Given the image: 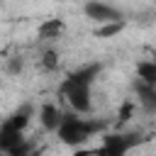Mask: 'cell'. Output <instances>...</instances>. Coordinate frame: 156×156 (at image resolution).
I'll use <instances>...</instances> for the list:
<instances>
[{
    "mask_svg": "<svg viewBox=\"0 0 156 156\" xmlns=\"http://www.w3.org/2000/svg\"><path fill=\"white\" fill-rule=\"evenodd\" d=\"M98 129H100L98 122H85V119H80V117L63 115V119H61V124H58L56 132H58V139H61L63 144L78 146V144H83L85 139H90Z\"/></svg>",
    "mask_w": 156,
    "mask_h": 156,
    "instance_id": "obj_1",
    "label": "cell"
},
{
    "mask_svg": "<svg viewBox=\"0 0 156 156\" xmlns=\"http://www.w3.org/2000/svg\"><path fill=\"white\" fill-rule=\"evenodd\" d=\"M136 141H139L136 134H105L102 151H105V156H124Z\"/></svg>",
    "mask_w": 156,
    "mask_h": 156,
    "instance_id": "obj_2",
    "label": "cell"
},
{
    "mask_svg": "<svg viewBox=\"0 0 156 156\" xmlns=\"http://www.w3.org/2000/svg\"><path fill=\"white\" fill-rule=\"evenodd\" d=\"M61 93L68 98V102H71L73 110L90 112V85H73V88H66Z\"/></svg>",
    "mask_w": 156,
    "mask_h": 156,
    "instance_id": "obj_3",
    "label": "cell"
},
{
    "mask_svg": "<svg viewBox=\"0 0 156 156\" xmlns=\"http://www.w3.org/2000/svg\"><path fill=\"white\" fill-rule=\"evenodd\" d=\"M98 73H100V66H85V68H78L76 73H71L66 80H63V85H61V90H66V88H73V85H90L95 78H98Z\"/></svg>",
    "mask_w": 156,
    "mask_h": 156,
    "instance_id": "obj_4",
    "label": "cell"
},
{
    "mask_svg": "<svg viewBox=\"0 0 156 156\" xmlns=\"http://www.w3.org/2000/svg\"><path fill=\"white\" fill-rule=\"evenodd\" d=\"M85 15L98 20V22H119V12L117 10H112V7L102 5V2H95V0L85 5Z\"/></svg>",
    "mask_w": 156,
    "mask_h": 156,
    "instance_id": "obj_5",
    "label": "cell"
},
{
    "mask_svg": "<svg viewBox=\"0 0 156 156\" xmlns=\"http://www.w3.org/2000/svg\"><path fill=\"white\" fill-rule=\"evenodd\" d=\"M22 141H24V139H22V132L15 129L10 122H5V124H2V132H0V146H2V151L10 154V151H15Z\"/></svg>",
    "mask_w": 156,
    "mask_h": 156,
    "instance_id": "obj_6",
    "label": "cell"
},
{
    "mask_svg": "<svg viewBox=\"0 0 156 156\" xmlns=\"http://www.w3.org/2000/svg\"><path fill=\"white\" fill-rule=\"evenodd\" d=\"M136 93H139V100H141L144 110L154 112V110H156V85H154V83L141 80V83L136 85Z\"/></svg>",
    "mask_w": 156,
    "mask_h": 156,
    "instance_id": "obj_7",
    "label": "cell"
},
{
    "mask_svg": "<svg viewBox=\"0 0 156 156\" xmlns=\"http://www.w3.org/2000/svg\"><path fill=\"white\" fill-rule=\"evenodd\" d=\"M61 119H63V115L58 112V107H54V105H44L41 107V124H44V129H49V132L58 129Z\"/></svg>",
    "mask_w": 156,
    "mask_h": 156,
    "instance_id": "obj_8",
    "label": "cell"
},
{
    "mask_svg": "<svg viewBox=\"0 0 156 156\" xmlns=\"http://www.w3.org/2000/svg\"><path fill=\"white\" fill-rule=\"evenodd\" d=\"M63 32V22L61 20H46L41 27H39V37H44V39H54V37H58Z\"/></svg>",
    "mask_w": 156,
    "mask_h": 156,
    "instance_id": "obj_9",
    "label": "cell"
},
{
    "mask_svg": "<svg viewBox=\"0 0 156 156\" xmlns=\"http://www.w3.org/2000/svg\"><path fill=\"white\" fill-rule=\"evenodd\" d=\"M29 115H32V107H29V105H22V107H20V110H17L7 122H10L15 129L24 132V127H27V122H29Z\"/></svg>",
    "mask_w": 156,
    "mask_h": 156,
    "instance_id": "obj_10",
    "label": "cell"
},
{
    "mask_svg": "<svg viewBox=\"0 0 156 156\" xmlns=\"http://www.w3.org/2000/svg\"><path fill=\"white\" fill-rule=\"evenodd\" d=\"M124 29V22L119 20V22H107L105 27H98L95 29V37L98 39H107V37H115V34H119Z\"/></svg>",
    "mask_w": 156,
    "mask_h": 156,
    "instance_id": "obj_11",
    "label": "cell"
},
{
    "mask_svg": "<svg viewBox=\"0 0 156 156\" xmlns=\"http://www.w3.org/2000/svg\"><path fill=\"white\" fill-rule=\"evenodd\" d=\"M136 73H139L141 80L156 85V63H154V61H151V63H139V66H136Z\"/></svg>",
    "mask_w": 156,
    "mask_h": 156,
    "instance_id": "obj_12",
    "label": "cell"
},
{
    "mask_svg": "<svg viewBox=\"0 0 156 156\" xmlns=\"http://www.w3.org/2000/svg\"><path fill=\"white\" fill-rule=\"evenodd\" d=\"M41 66H44L46 71L58 68V54H56V51H46V54H44V58H41Z\"/></svg>",
    "mask_w": 156,
    "mask_h": 156,
    "instance_id": "obj_13",
    "label": "cell"
},
{
    "mask_svg": "<svg viewBox=\"0 0 156 156\" xmlns=\"http://www.w3.org/2000/svg\"><path fill=\"white\" fill-rule=\"evenodd\" d=\"M132 115H134V102H124V105L119 107V122L132 119Z\"/></svg>",
    "mask_w": 156,
    "mask_h": 156,
    "instance_id": "obj_14",
    "label": "cell"
},
{
    "mask_svg": "<svg viewBox=\"0 0 156 156\" xmlns=\"http://www.w3.org/2000/svg\"><path fill=\"white\" fill-rule=\"evenodd\" d=\"M73 156H105V151H102V146L100 149H78Z\"/></svg>",
    "mask_w": 156,
    "mask_h": 156,
    "instance_id": "obj_15",
    "label": "cell"
}]
</instances>
